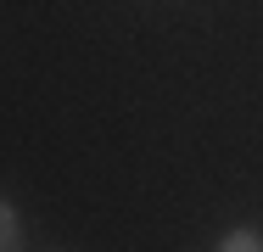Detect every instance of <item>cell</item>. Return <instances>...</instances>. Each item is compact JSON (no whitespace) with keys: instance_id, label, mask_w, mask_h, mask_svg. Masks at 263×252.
<instances>
[{"instance_id":"3957f363","label":"cell","mask_w":263,"mask_h":252,"mask_svg":"<svg viewBox=\"0 0 263 252\" xmlns=\"http://www.w3.org/2000/svg\"><path fill=\"white\" fill-rule=\"evenodd\" d=\"M11 252H23V247H11Z\"/></svg>"},{"instance_id":"6da1fadb","label":"cell","mask_w":263,"mask_h":252,"mask_svg":"<svg viewBox=\"0 0 263 252\" xmlns=\"http://www.w3.org/2000/svg\"><path fill=\"white\" fill-rule=\"evenodd\" d=\"M213 252H263V230L258 224H230V230L213 241Z\"/></svg>"},{"instance_id":"7a4b0ae2","label":"cell","mask_w":263,"mask_h":252,"mask_svg":"<svg viewBox=\"0 0 263 252\" xmlns=\"http://www.w3.org/2000/svg\"><path fill=\"white\" fill-rule=\"evenodd\" d=\"M23 247V213H17V202L0 196V252Z\"/></svg>"}]
</instances>
